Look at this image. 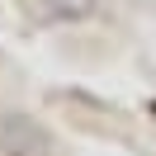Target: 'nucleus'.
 I'll return each instance as SVG.
<instances>
[{
    "instance_id": "nucleus-1",
    "label": "nucleus",
    "mask_w": 156,
    "mask_h": 156,
    "mask_svg": "<svg viewBox=\"0 0 156 156\" xmlns=\"http://www.w3.org/2000/svg\"><path fill=\"white\" fill-rule=\"evenodd\" d=\"M48 19H85L95 10V0H38Z\"/></svg>"
}]
</instances>
